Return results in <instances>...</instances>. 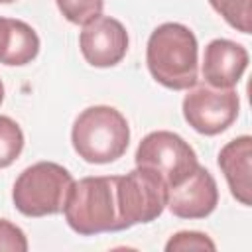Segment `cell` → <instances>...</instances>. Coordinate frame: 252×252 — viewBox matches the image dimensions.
<instances>
[{"label":"cell","instance_id":"8fae6325","mask_svg":"<svg viewBox=\"0 0 252 252\" xmlns=\"http://www.w3.org/2000/svg\"><path fill=\"white\" fill-rule=\"evenodd\" d=\"M219 167L222 169L232 197L242 205H252V138L238 136L219 152Z\"/></svg>","mask_w":252,"mask_h":252},{"label":"cell","instance_id":"ac0fdd59","mask_svg":"<svg viewBox=\"0 0 252 252\" xmlns=\"http://www.w3.org/2000/svg\"><path fill=\"white\" fill-rule=\"evenodd\" d=\"M2 100H4V85L0 81V104H2Z\"/></svg>","mask_w":252,"mask_h":252},{"label":"cell","instance_id":"9a60e30c","mask_svg":"<svg viewBox=\"0 0 252 252\" xmlns=\"http://www.w3.org/2000/svg\"><path fill=\"white\" fill-rule=\"evenodd\" d=\"M65 20L77 26H85L98 18L104 8V0H55Z\"/></svg>","mask_w":252,"mask_h":252},{"label":"cell","instance_id":"d6986e66","mask_svg":"<svg viewBox=\"0 0 252 252\" xmlns=\"http://www.w3.org/2000/svg\"><path fill=\"white\" fill-rule=\"evenodd\" d=\"M2 4H10V2H14V0H0Z\"/></svg>","mask_w":252,"mask_h":252},{"label":"cell","instance_id":"9c48e42d","mask_svg":"<svg viewBox=\"0 0 252 252\" xmlns=\"http://www.w3.org/2000/svg\"><path fill=\"white\" fill-rule=\"evenodd\" d=\"M219 203L217 181L209 169L197 165L177 185L167 187L165 207L179 219H205Z\"/></svg>","mask_w":252,"mask_h":252},{"label":"cell","instance_id":"ba28073f","mask_svg":"<svg viewBox=\"0 0 252 252\" xmlns=\"http://www.w3.org/2000/svg\"><path fill=\"white\" fill-rule=\"evenodd\" d=\"M79 47L93 67H114L128 51V32L116 18L100 14L83 26Z\"/></svg>","mask_w":252,"mask_h":252},{"label":"cell","instance_id":"2e32d148","mask_svg":"<svg viewBox=\"0 0 252 252\" xmlns=\"http://www.w3.org/2000/svg\"><path fill=\"white\" fill-rule=\"evenodd\" d=\"M215 248H217L215 242L205 232H197V230L175 232L165 244L167 252H177V250H215Z\"/></svg>","mask_w":252,"mask_h":252},{"label":"cell","instance_id":"6da1fadb","mask_svg":"<svg viewBox=\"0 0 252 252\" xmlns=\"http://www.w3.org/2000/svg\"><path fill=\"white\" fill-rule=\"evenodd\" d=\"M146 63L152 77L173 91L191 89L197 83V37L177 22L158 26L146 47Z\"/></svg>","mask_w":252,"mask_h":252},{"label":"cell","instance_id":"5bb4252c","mask_svg":"<svg viewBox=\"0 0 252 252\" xmlns=\"http://www.w3.org/2000/svg\"><path fill=\"white\" fill-rule=\"evenodd\" d=\"M228 26L242 33L252 32V0H209Z\"/></svg>","mask_w":252,"mask_h":252},{"label":"cell","instance_id":"4fadbf2b","mask_svg":"<svg viewBox=\"0 0 252 252\" xmlns=\"http://www.w3.org/2000/svg\"><path fill=\"white\" fill-rule=\"evenodd\" d=\"M24 150V132L16 120L0 114V167L12 165Z\"/></svg>","mask_w":252,"mask_h":252},{"label":"cell","instance_id":"7a4b0ae2","mask_svg":"<svg viewBox=\"0 0 252 252\" xmlns=\"http://www.w3.org/2000/svg\"><path fill=\"white\" fill-rule=\"evenodd\" d=\"M71 142L79 158L89 163H110L122 158L130 144V126L112 106L85 108L71 130Z\"/></svg>","mask_w":252,"mask_h":252},{"label":"cell","instance_id":"7c38bea8","mask_svg":"<svg viewBox=\"0 0 252 252\" xmlns=\"http://www.w3.org/2000/svg\"><path fill=\"white\" fill-rule=\"evenodd\" d=\"M39 53V37L32 26L22 20L0 16V63L26 65Z\"/></svg>","mask_w":252,"mask_h":252},{"label":"cell","instance_id":"5b68a950","mask_svg":"<svg viewBox=\"0 0 252 252\" xmlns=\"http://www.w3.org/2000/svg\"><path fill=\"white\" fill-rule=\"evenodd\" d=\"M116 203L120 230L152 222L165 209L167 183L158 171L136 165L130 173L116 175Z\"/></svg>","mask_w":252,"mask_h":252},{"label":"cell","instance_id":"3957f363","mask_svg":"<svg viewBox=\"0 0 252 252\" xmlns=\"http://www.w3.org/2000/svg\"><path fill=\"white\" fill-rule=\"evenodd\" d=\"M63 213L67 224L83 236L118 232L120 220L116 203V175L83 177L75 181Z\"/></svg>","mask_w":252,"mask_h":252},{"label":"cell","instance_id":"e0dca14e","mask_svg":"<svg viewBox=\"0 0 252 252\" xmlns=\"http://www.w3.org/2000/svg\"><path fill=\"white\" fill-rule=\"evenodd\" d=\"M26 252L28 250V238L20 226L14 222L0 219V252Z\"/></svg>","mask_w":252,"mask_h":252},{"label":"cell","instance_id":"277c9868","mask_svg":"<svg viewBox=\"0 0 252 252\" xmlns=\"http://www.w3.org/2000/svg\"><path fill=\"white\" fill-rule=\"evenodd\" d=\"M75 185L73 175L59 163L37 161L26 167L12 191L14 207L26 217H47L63 211Z\"/></svg>","mask_w":252,"mask_h":252},{"label":"cell","instance_id":"52a82bcc","mask_svg":"<svg viewBox=\"0 0 252 252\" xmlns=\"http://www.w3.org/2000/svg\"><path fill=\"white\" fill-rule=\"evenodd\" d=\"M134 159L136 165L158 171L165 179L167 187L177 185L199 165L195 150L179 134L169 130L148 134L140 142Z\"/></svg>","mask_w":252,"mask_h":252},{"label":"cell","instance_id":"8992f818","mask_svg":"<svg viewBox=\"0 0 252 252\" xmlns=\"http://www.w3.org/2000/svg\"><path fill=\"white\" fill-rule=\"evenodd\" d=\"M240 98L234 89H219L207 83L193 85L183 98V116L189 126L205 136L224 132L238 116Z\"/></svg>","mask_w":252,"mask_h":252},{"label":"cell","instance_id":"30bf717a","mask_svg":"<svg viewBox=\"0 0 252 252\" xmlns=\"http://www.w3.org/2000/svg\"><path fill=\"white\" fill-rule=\"evenodd\" d=\"M248 67V51L230 39H213L203 53V79L211 87L234 89Z\"/></svg>","mask_w":252,"mask_h":252}]
</instances>
